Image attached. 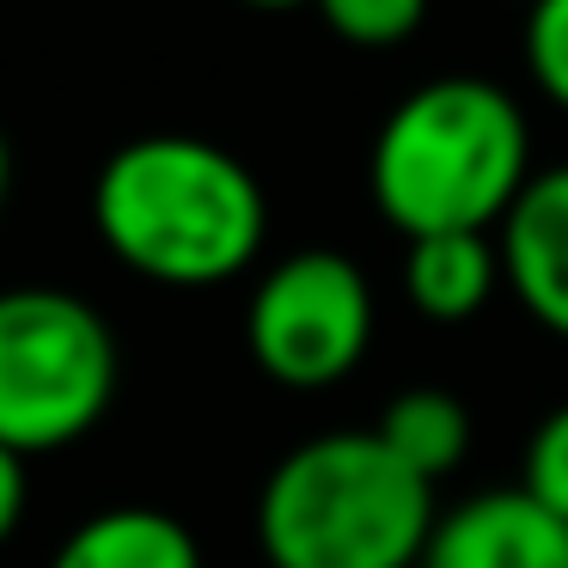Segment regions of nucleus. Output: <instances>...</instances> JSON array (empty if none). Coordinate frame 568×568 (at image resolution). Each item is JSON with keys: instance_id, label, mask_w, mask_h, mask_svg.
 Segmentation results:
<instances>
[{"instance_id": "f257e3e1", "label": "nucleus", "mask_w": 568, "mask_h": 568, "mask_svg": "<svg viewBox=\"0 0 568 568\" xmlns=\"http://www.w3.org/2000/svg\"><path fill=\"white\" fill-rule=\"evenodd\" d=\"M92 226L129 275L196 294L263 257L270 196L221 141L135 135L92 178Z\"/></svg>"}, {"instance_id": "f03ea898", "label": "nucleus", "mask_w": 568, "mask_h": 568, "mask_svg": "<svg viewBox=\"0 0 568 568\" xmlns=\"http://www.w3.org/2000/svg\"><path fill=\"white\" fill-rule=\"evenodd\" d=\"M531 184V123L519 99L477 74L404 92L367 153L373 209L404 239L495 233Z\"/></svg>"}, {"instance_id": "7ed1b4c3", "label": "nucleus", "mask_w": 568, "mask_h": 568, "mask_svg": "<svg viewBox=\"0 0 568 568\" xmlns=\"http://www.w3.org/2000/svg\"><path fill=\"white\" fill-rule=\"evenodd\" d=\"M434 519L428 477L373 428H336L300 440L263 477L257 550L270 568H416Z\"/></svg>"}, {"instance_id": "20e7f679", "label": "nucleus", "mask_w": 568, "mask_h": 568, "mask_svg": "<svg viewBox=\"0 0 568 568\" xmlns=\"http://www.w3.org/2000/svg\"><path fill=\"white\" fill-rule=\"evenodd\" d=\"M123 348L92 300L68 287L0 294V446L26 458L87 440L116 404Z\"/></svg>"}, {"instance_id": "39448f33", "label": "nucleus", "mask_w": 568, "mask_h": 568, "mask_svg": "<svg viewBox=\"0 0 568 568\" xmlns=\"http://www.w3.org/2000/svg\"><path fill=\"white\" fill-rule=\"evenodd\" d=\"M245 348L263 379L331 392L373 348V287L343 251H294L270 263L245 306Z\"/></svg>"}, {"instance_id": "423d86ee", "label": "nucleus", "mask_w": 568, "mask_h": 568, "mask_svg": "<svg viewBox=\"0 0 568 568\" xmlns=\"http://www.w3.org/2000/svg\"><path fill=\"white\" fill-rule=\"evenodd\" d=\"M416 568H568V519L519 483L483 489L434 519Z\"/></svg>"}, {"instance_id": "0eeeda50", "label": "nucleus", "mask_w": 568, "mask_h": 568, "mask_svg": "<svg viewBox=\"0 0 568 568\" xmlns=\"http://www.w3.org/2000/svg\"><path fill=\"white\" fill-rule=\"evenodd\" d=\"M495 245L519 306L568 343V165L531 172L507 221L495 226Z\"/></svg>"}, {"instance_id": "6e6552de", "label": "nucleus", "mask_w": 568, "mask_h": 568, "mask_svg": "<svg viewBox=\"0 0 568 568\" xmlns=\"http://www.w3.org/2000/svg\"><path fill=\"white\" fill-rule=\"evenodd\" d=\"M501 245L495 233H428L404 239V300L428 324H465L501 287Z\"/></svg>"}, {"instance_id": "1a4fd4ad", "label": "nucleus", "mask_w": 568, "mask_h": 568, "mask_svg": "<svg viewBox=\"0 0 568 568\" xmlns=\"http://www.w3.org/2000/svg\"><path fill=\"white\" fill-rule=\"evenodd\" d=\"M50 568H202V544L165 507H99L55 544Z\"/></svg>"}, {"instance_id": "9d476101", "label": "nucleus", "mask_w": 568, "mask_h": 568, "mask_svg": "<svg viewBox=\"0 0 568 568\" xmlns=\"http://www.w3.org/2000/svg\"><path fill=\"white\" fill-rule=\"evenodd\" d=\"M373 434L428 483L453 477V470L465 465L470 440H477L470 409L458 404L453 392H440V385H409V392H397L392 404H385V416L373 422Z\"/></svg>"}, {"instance_id": "9b49d317", "label": "nucleus", "mask_w": 568, "mask_h": 568, "mask_svg": "<svg viewBox=\"0 0 568 568\" xmlns=\"http://www.w3.org/2000/svg\"><path fill=\"white\" fill-rule=\"evenodd\" d=\"M312 7L355 50H397L428 19V0H312Z\"/></svg>"}, {"instance_id": "f8f14e48", "label": "nucleus", "mask_w": 568, "mask_h": 568, "mask_svg": "<svg viewBox=\"0 0 568 568\" xmlns=\"http://www.w3.org/2000/svg\"><path fill=\"white\" fill-rule=\"evenodd\" d=\"M526 74L568 116V0H526Z\"/></svg>"}, {"instance_id": "ddd939ff", "label": "nucleus", "mask_w": 568, "mask_h": 568, "mask_svg": "<svg viewBox=\"0 0 568 568\" xmlns=\"http://www.w3.org/2000/svg\"><path fill=\"white\" fill-rule=\"evenodd\" d=\"M519 489L538 495L556 519H568V404H556L550 416L531 428L526 440V477Z\"/></svg>"}, {"instance_id": "4468645a", "label": "nucleus", "mask_w": 568, "mask_h": 568, "mask_svg": "<svg viewBox=\"0 0 568 568\" xmlns=\"http://www.w3.org/2000/svg\"><path fill=\"white\" fill-rule=\"evenodd\" d=\"M26 501H31V458L13 453V446H0V544L19 531Z\"/></svg>"}, {"instance_id": "2eb2a0df", "label": "nucleus", "mask_w": 568, "mask_h": 568, "mask_svg": "<svg viewBox=\"0 0 568 568\" xmlns=\"http://www.w3.org/2000/svg\"><path fill=\"white\" fill-rule=\"evenodd\" d=\"M7 190H13V148L0 135V209H7Z\"/></svg>"}, {"instance_id": "dca6fc26", "label": "nucleus", "mask_w": 568, "mask_h": 568, "mask_svg": "<svg viewBox=\"0 0 568 568\" xmlns=\"http://www.w3.org/2000/svg\"><path fill=\"white\" fill-rule=\"evenodd\" d=\"M239 7H257V13H287V7H312V0H239Z\"/></svg>"}]
</instances>
